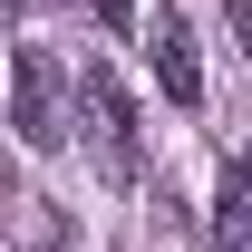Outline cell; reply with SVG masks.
Returning a JSON list of instances; mask_svg holds the SVG:
<instances>
[{"label": "cell", "instance_id": "6", "mask_svg": "<svg viewBox=\"0 0 252 252\" xmlns=\"http://www.w3.org/2000/svg\"><path fill=\"white\" fill-rule=\"evenodd\" d=\"M97 20H107V30H136V0H88Z\"/></svg>", "mask_w": 252, "mask_h": 252}, {"label": "cell", "instance_id": "3", "mask_svg": "<svg viewBox=\"0 0 252 252\" xmlns=\"http://www.w3.org/2000/svg\"><path fill=\"white\" fill-rule=\"evenodd\" d=\"M156 78H165L175 107L204 97V68H194V30H185V20H156Z\"/></svg>", "mask_w": 252, "mask_h": 252}, {"label": "cell", "instance_id": "1", "mask_svg": "<svg viewBox=\"0 0 252 252\" xmlns=\"http://www.w3.org/2000/svg\"><path fill=\"white\" fill-rule=\"evenodd\" d=\"M10 126H20L30 156H59L68 146V78H59L49 49H20L10 59Z\"/></svg>", "mask_w": 252, "mask_h": 252}, {"label": "cell", "instance_id": "2", "mask_svg": "<svg viewBox=\"0 0 252 252\" xmlns=\"http://www.w3.org/2000/svg\"><path fill=\"white\" fill-rule=\"evenodd\" d=\"M78 117H88V156L107 175H136V107L107 68H78Z\"/></svg>", "mask_w": 252, "mask_h": 252}, {"label": "cell", "instance_id": "5", "mask_svg": "<svg viewBox=\"0 0 252 252\" xmlns=\"http://www.w3.org/2000/svg\"><path fill=\"white\" fill-rule=\"evenodd\" d=\"M223 20H233V49L252 59V0H223Z\"/></svg>", "mask_w": 252, "mask_h": 252}, {"label": "cell", "instance_id": "4", "mask_svg": "<svg viewBox=\"0 0 252 252\" xmlns=\"http://www.w3.org/2000/svg\"><path fill=\"white\" fill-rule=\"evenodd\" d=\"M214 252H252V165H223L214 185Z\"/></svg>", "mask_w": 252, "mask_h": 252}, {"label": "cell", "instance_id": "7", "mask_svg": "<svg viewBox=\"0 0 252 252\" xmlns=\"http://www.w3.org/2000/svg\"><path fill=\"white\" fill-rule=\"evenodd\" d=\"M20 252H39V243H20Z\"/></svg>", "mask_w": 252, "mask_h": 252}]
</instances>
